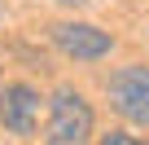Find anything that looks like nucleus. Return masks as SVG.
I'll use <instances>...</instances> for the list:
<instances>
[{
	"mask_svg": "<svg viewBox=\"0 0 149 145\" xmlns=\"http://www.w3.org/2000/svg\"><path fill=\"white\" fill-rule=\"evenodd\" d=\"M44 141L48 145H92V106L74 88H57L53 92Z\"/></svg>",
	"mask_w": 149,
	"mask_h": 145,
	"instance_id": "1",
	"label": "nucleus"
},
{
	"mask_svg": "<svg viewBox=\"0 0 149 145\" xmlns=\"http://www.w3.org/2000/svg\"><path fill=\"white\" fill-rule=\"evenodd\" d=\"M110 106L127 123H149V66H123L105 79Z\"/></svg>",
	"mask_w": 149,
	"mask_h": 145,
	"instance_id": "2",
	"label": "nucleus"
},
{
	"mask_svg": "<svg viewBox=\"0 0 149 145\" xmlns=\"http://www.w3.org/2000/svg\"><path fill=\"white\" fill-rule=\"evenodd\" d=\"M48 35H53V44L70 62H101L114 48V35L101 31V27H92V22H57Z\"/></svg>",
	"mask_w": 149,
	"mask_h": 145,
	"instance_id": "3",
	"label": "nucleus"
},
{
	"mask_svg": "<svg viewBox=\"0 0 149 145\" xmlns=\"http://www.w3.org/2000/svg\"><path fill=\"white\" fill-rule=\"evenodd\" d=\"M40 110H44V97L31 84H5L0 88V123L13 136H31L40 127Z\"/></svg>",
	"mask_w": 149,
	"mask_h": 145,
	"instance_id": "4",
	"label": "nucleus"
},
{
	"mask_svg": "<svg viewBox=\"0 0 149 145\" xmlns=\"http://www.w3.org/2000/svg\"><path fill=\"white\" fill-rule=\"evenodd\" d=\"M101 145H145L140 136H132V132H123V127H114V132H105L101 136Z\"/></svg>",
	"mask_w": 149,
	"mask_h": 145,
	"instance_id": "5",
	"label": "nucleus"
},
{
	"mask_svg": "<svg viewBox=\"0 0 149 145\" xmlns=\"http://www.w3.org/2000/svg\"><path fill=\"white\" fill-rule=\"evenodd\" d=\"M57 5H74V9H79V5H84V0H57Z\"/></svg>",
	"mask_w": 149,
	"mask_h": 145,
	"instance_id": "6",
	"label": "nucleus"
}]
</instances>
